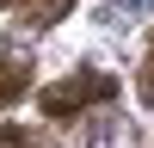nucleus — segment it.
<instances>
[{
    "instance_id": "f257e3e1",
    "label": "nucleus",
    "mask_w": 154,
    "mask_h": 148,
    "mask_svg": "<svg viewBox=\"0 0 154 148\" xmlns=\"http://www.w3.org/2000/svg\"><path fill=\"white\" fill-rule=\"evenodd\" d=\"M111 99H117V80H111V74L74 68V74H62L56 86H43L37 105H43L49 123H68V117H80V111H93V105H111Z\"/></svg>"
},
{
    "instance_id": "f03ea898",
    "label": "nucleus",
    "mask_w": 154,
    "mask_h": 148,
    "mask_svg": "<svg viewBox=\"0 0 154 148\" xmlns=\"http://www.w3.org/2000/svg\"><path fill=\"white\" fill-rule=\"evenodd\" d=\"M0 6H6L12 19H25V25H56V19L74 12V0H0Z\"/></svg>"
},
{
    "instance_id": "7ed1b4c3",
    "label": "nucleus",
    "mask_w": 154,
    "mask_h": 148,
    "mask_svg": "<svg viewBox=\"0 0 154 148\" xmlns=\"http://www.w3.org/2000/svg\"><path fill=\"white\" fill-rule=\"evenodd\" d=\"M25 93H31V62L25 56H0V111L19 105Z\"/></svg>"
},
{
    "instance_id": "20e7f679",
    "label": "nucleus",
    "mask_w": 154,
    "mask_h": 148,
    "mask_svg": "<svg viewBox=\"0 0 154 148\" xmlns=\"http://www.w3.org/2000/svg\"><path fill=\"white\" fill-rule=\"evenodd\" d=\"M136 93H142V105H154V43L142 56V80H136Z\"/></svg>"
},
{
    "instance_id": "39448f33",
    "label": "nucleus",
    "mask_w": 154,
    "mask_h": 148,
    "mask_svg": "<svg viewBox=\"0 0 154 148\" xmlns=\"http://www.w3.org/2000/svg\"><path fill=\"white\" fill-rule=\"evenodd\" d=\"M0 148H31V136H25V130H12V123H0Z\"/></svg>"
}]
</instances>
